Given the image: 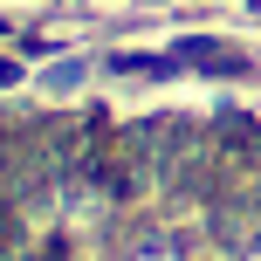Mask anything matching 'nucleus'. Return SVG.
I'll list each match as a JSON object with an SVG mask.
<instances>
[{
    "instance_id": "f257e3e1",
    "label": "nucleus",
    "mask_w": 261,
    "mask_h": 261,
    "mask_svg": "<svg viewBox=\"0 0 261 261\" xmlns=\"http://www.w3.org/2000/svg\"><path fill=\"white\" fill-rule=\"evenodd\" d=\"M14 76H21V69H14V62H0V90H7V83H14Z\"/></svg>"
}]
</instances>
